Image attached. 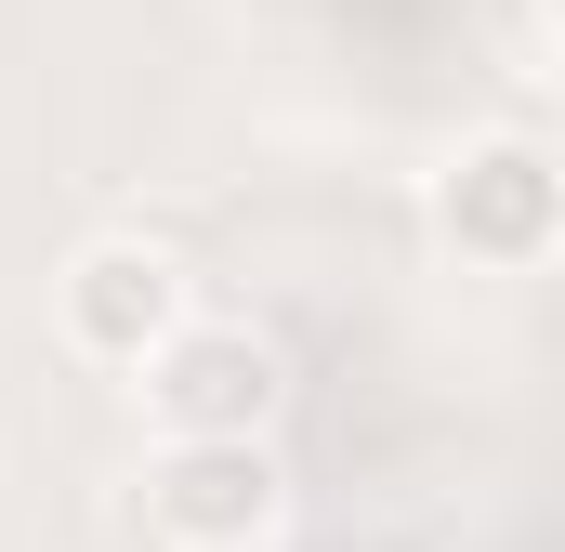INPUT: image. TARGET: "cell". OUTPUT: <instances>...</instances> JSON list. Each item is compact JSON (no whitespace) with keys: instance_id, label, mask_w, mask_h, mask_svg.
<instances>
[{"instance_id":"obj_3","label":"cell","mask_w":565,"mask_h":552,"mask_svg":"<svg viewBox=\"0 0 565 552\" xmlns=\"http://www.w3.org/2000/svg\"><path fill=\"white\" fill-rule=\"evenodd\" d=\"M277 395H289V369H277V342H250V329H171L145 355L158 434H264Z\"/></svg>"},{"instance_id":"obj_2","label":"cell","mask_w":565,"mask_h":552,"mask_svg":"<svg viewBox=\"0 0 565 552\" xmlns=\"http://www.w3.org/2000/svg\"><path fill=\"white\" fill-rule=\"evenodd\" d=\"M277 500H289V474H277L264 434H171L158 474H145L158 540H184V552H250L277 527Z\"/></svg>"},{"instance_id":"obj_4","label":"cell","mask_w":565,"mask_h":552,"mask_svg":"<svg viewBox=\"0 0 565 552\" xmlns=\"http://www.w3.org/2000/svg\"><path fill=\"white\" fill-rule=\"evenodd\" d=\"M171 329H184V276H171V251H145V237H93V251L66 264V342H79V355L145 369Z\"/></svg>"},{"instance_id":"obj_1","label":"cell","mask_w":565,"mask_h":552,"mask_svg":"<svg viewBox=\"0 0 565 552\" xmlns=\"http://www.w3.org/2000/svg\"><path fill=\"white\" fill-rule=\"evenodd\" d=\"M434 224H447V251H460V264L526 276L540 251H553V224H565V171H553V145H540V132L460 145V158H447V184H434Z\"/></svg>"}]
</instances>
